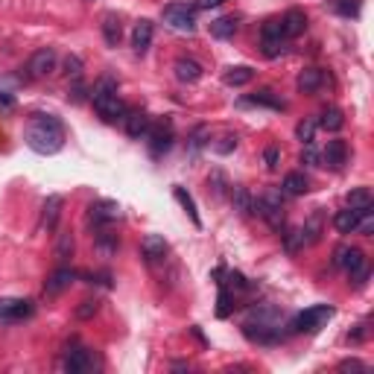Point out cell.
Segmentation results:
<instances>
[{
    "mask_svg": "<svg viewBox=\"0 0 374 374\" xmlns=\"http://www.w3.org/2000/svg\"><path fill=\"white\" fill-rule=\"evenodd\" d=\"M27 146L39 155H56L65 146V126L56 115H32L27 123Z\"/></svg>",
    "mask_w": 374,
    "mask_h": 374,
    "instance_id": "obj_1",
    "label": "cell"
},
{
    "mask_svg": "<svg viewBox=\"0 0 374 374\" xmlns=\"http://www.w3.org/2000/svg\"><path fill=\"white\" fill-rule=\"evenodd\" d=\"M91 103H94V111L106 123H117V120H123V115H126V106H123V99L117 94V85L111 79H103L99 85H94Z\"/></svg>",
    "mask_w": 374,
    "mask_h": 374,
    "instance_id": "obj_2",
    "label": "cell"
},
{
    "mask_svg": "<svg viewBox=\"0 0 374 374\" xmlns=\"http://www.w3.org/2000/svg\"><path fill=\"white\" fill-rule=\"evenodd\" d=\"M252 210L269 222V228H275V231L284 228V196L278 190H269V193H264L260 199H255Z\"/></svg>",
    "mask_w": 374,
    "mask_h": 374,
    "instance_id": "obj_3",
    "label": "cell"
},
{
    "mask_svg": "<svg viewBox=\"0 0 374 374\" xmlns=\"http://www.w3.org/2000/svg\"><path fill=\"white\" fill-rule=\"evenodd\" d=\"M328 319H333V307L331 304H316V307L302 310V313L290 322V328L295 333H316Z\"/></svg>",
    "mask_w": 374,
    "mask_h": 374,
    "instance_id": "obj_4",
    "label": "cell"
},
{
    "mask_svg": "<svg viewBox=\"0 0 374 374\" xmlns=\"http://www.w3.org/2000/svg\"><path fill=\"white\" fill-rule=\"evenodd\" d=\"M164 23L170 30H176V32H184V35H193L196 32V15H193V9L187 6V3H173L164 9Z\"/></svg>",
    "mask_w": 374,
    "mask_h": 374,
    "instance_id": "obj_5",
    "label": "cell"
},
{
    "mask_svg": "<svg viewBox=\"0 0 374 374\" xmlns=\"http://www.w3.org/2000/svg\"><path fill=\"white\" fill-rule=\"evenodd\" d=\"M149 152H152V158H161L167 152V149L173 146V123L170 120H164V123H158V126H149Z\"/></svg>",
    "mask_w": 374,
    "mask_h": 374,
    "instance_id": "obj_6",
    "label": "cell"
},
{
    "mask_svg": "<svg viewBox=\"0 0 374 374\" xmlns=\"http://www.w3.org/2000/svg\"><path fill=\"white\" fill-rule=\"evenodd\" d=\"M32 316V302H23V298H0V325H12V322H21Z\"/></svg>",
    "mask_w": 374,
    "mask_h": 374,
    "instance_id": "obj_7",
    "label": "cell"
},
{
    "mask_svg": "<svg viewBox=\"0 0 374 374\" xmlns=\"http://www.w3.org/2000/svg\"><path fill=\"white\" fill-rule=\"evenodd\" d=\"M56 65H59V56H56V50L44 47V50H39V53H32V59H30L27 70H30V77L41 79V77H50V73L56 70Z\"/></svg>",
    "mask_w": 374,
    "mask_h": 374,
    "instance_id": "obj_8",
    "label": "cell"
},
{
    "mask_svg": "<svg viewBox=\"0 0 374 374\" xmlns=\"http://www.w3.org/2000/svg\"><path fill=\"white\" fill-rule=\"evenodd\" d=\"M333 264L342 266L348 275H351V272H357L363 264H368V260H366V255H363V248H357V246H339V248L333 252Z\"/></svg>",
    "mask_w": 374,
    "mask_h": 374,
    "instance_id": "obj_9",
    "label": "cell"
},
{
    "mask_svg": "<svg viewBox=\"0 0 374 374\" xmlns=\"http://www.w3.org/2000/svg\"><path fill=\"white\" fill-rule=\"evenodd\" d=\"M123 126H126V135L129 138H144L152 126V117L146 115L144 108H126V115H123Z\"/></svg>",
    "mask_w": 374,
    "mask_h": 374,
    "instance_id": "obj_10",
    "label": "cell"
},
{
    "mask_svg": "<svg viewBox=\"0 0 374 374\" xmlns=\"http://www.w3.org/2000/svg\"><path fill=\"white\" fill-rule=\"evenodd\" d=\"M117 217H120V205L117 202H108V199H103V202L88 205V222H91V226L106 228L108 222H115Z\"/></svg>",
    "mask_w": 374,
    "mask_h": 374,
    "instance_id": "obj_11",
    "label": "cell"
},
{
    "mask_svg": "<svg viewBox=\"0 0 374 374\" xmlns=\"http://www.w3.org/2000/svg\"><path fill=\"white\" fill-rule=\"evenodd\" d=\"M73 281H77V272L68 269V266H61V269H56L53 275L44 281V295H61Z\"/></svg>",
    "mask_w": 374,
    "mask_h": 374,
    "instance_id": "obj_12",
    "label": "cell"
},
{
    "mask_svg": "<svg viewBox=\"0 0 374 374\" xmlns=\"http://www.w3.org/2000/svg\"><path fill=\"white\" fill-rule=\"evenodd\" d=\"M322 161H325V167H331V170H342L345 161H348V146H345V141H339V138L328 141L325 152H322Z\"/></svg>",
    "mask_w": 374,
    "mask_h": 374,
    "instance_id": "obj_13",
    "label": "cell"
},
{
    "mask_svg": "<svg viewBox=\"0 0 374 374\" xmlns=\"http://www.w3.org/2000/svg\"><path fill=\"white\" fill-rule=\"evenodd\" d=\"M65 371L70 374H85V371H91V354H88V348H70V351L65 354Z\"/></svg>",
    "mask_w": 374,
    "mask_h": 374,
    "instance_id": "obj_14",
    "label": "cell"
},
{
    "mask_svg": "<svg viewBox=\"0 0 374 374\" xmlns=\"http://www.w3.org/2000/svg\"><path fill=\"white\" fill-rule=\"evenodd\" d=\"M152 32H155V27H152V21H138L135 23V30H132V47H135V53L138 56H144L146 50H149V44H152Z\"/></svg>",
    "mask_w": 374,
    "mask_h": 374,
    "instance_id": "obj_15",
    "label": "cell"
},
{
    "mask_svg": "<svg viewBox=\"0 0 374 374\" xmlns=\"http://www.w3.org/2000/svg\"><path fill=\"white\" fill-rule=\"evenodd\" d=\"M281 27H284V39H298L307 30V15L302 9H290L281 18Z\"/></svg>",
    "mask_w": 374,
    "mask_h": 374,
    "instance_id": "obj_16",
    "label": "cell"
},
{
    "mask_svg": "<svg viewBox=\"0 0 374 374\" xmlns=\"http://www.w3.org/2000/svg\"><path fill=\"white\" fill-rule=\"evenodd\" d=\"M366 210V208H363ZM363 210L360 208H345L339 210V214L333 217V226L339 234H357V226H360V219H363Z\"/></svg>",
    "mask_w": 374,
    "mask_h": 374,
    "instance_id": "obj_17",
    "label": "cell"
},
{
    "mask_svg": "<svg viewBox=\"0 0 374 374\" xmlns=\"http://www.w3.org/2000/svg\"><path fill=\"white\" fill-rule=\"evenodd\" d=\"M322 82H325V73H322L319 68H304L295 79V88L302 94H316L322 88Z\"/></svg>",
    "mask_w": 374,
    "mask_h": 374,
    "instance_id": "obj_18",
    "label": "cell"
},
{
    "mask_svg": "<svg viewBox=\"0 0 374 374\" xmlns=\"http://www.w3.org/2000/svg\"><path fill=\"white\" fill-rule=\"evenodd\" d=\"M141 255L149 260V264H155V260H161L167 255V240L158 234H146L141 240Z\"/></svg>",
    "mask_w": 374,
    "mask_h": 374,
    "instance_id": "obj_19",
    "label": "cell"
},
{
    "mask_svg": "<svg viewBox=\"0 0 374 374\" xmlns=\"http://www.w3.org/2000/svg\"><path fill=\"white\" fill-rule=\"evenodd\" d=\"M61 205H65V199H61V196H56V193L47 196V202L41 208V228H47V231L56 228V222L61 217Z\"/></svg>",
    "mask_w": 374,
    "mask_h": 374,
    "instance_id": "obj_20",
    "label": "cell"
},
{
    "mask_svg": "<svg viewBox=\"0 0 374 374\" xmlns=\"http://www.w3.org/2000/svg\"><path fill=\"white\" fill-rule=\"evenodd\" d=\"M316 126H322L325 132H339V129L345 126V115H342V108H336V106H325V108L319 111Z\"/></svg>",
    "mask_w": 374,
    "mask_h": 374,
    "instance_id": "obj_21",
    "label": "cell"
},
{
    "mask_svg": "<svg viewBox=\"0 0 374 374\" xmlns=\"http://www.w3.org/2000/svg\"><path fill=\"white\" fill-rule=\"evenodd\" d=\"M173 70H176L179 82H199V79H202V65L193 61V59H176Z\"/></svg>",
    "mask_w": 374,
    "mask_h": 374,
    "instance_id": "obj_22",
    "label": "cell"
},
{
    "mask_svg": "<svg viewBox=\"0 0 374 374\" xmlns=\"http://www.w3.org/2000/svg\"><path fill=\"white\" fill-rule=\"evenodd\" d=\"M237 27H240V21L234 15H222L217 21H210V35H214V39H234Z\"/></svg>",
    "mask_w": 374,
    "mask_h": 374,
    "instance_id": "obj_23",
    "label": "cell"
},
{
    "mask_svg": "<svg viewBox=\"0 0 374 374\" xmlns=\"http://www.w3.org/2000/svg\"><path fill=\"white\" fill-rule=\"evenodd\" d=\"M252 79H255V70H252V68H246V65H240V68H228V70H226V77H222V82L231 85V88H243V85H248Z\"/></svg>",
    "mask_w": 374,
    "mask_h": 374,
    "instance_id": "obj_24",
    "label": "cell"
},
{
    "mask_svg": "<svg viewBox=\"0 0 374 374\" xmlns=\"http://www.w3.org/2000/svg\"><path fill=\"white\" fill-rule=\"evenodd\" d=\"M120 35H123L120 18H117V15H106V18H103V39H106V44H108V47H117V44H120Z\"/></svg>",
    "mask_w": 374,
    "mask_h": 374,
    "instance_id": "obj_25",
    "label": "cell"
},
{
    "mask_svg": "<svg viewBox=\"0 0 374 374\" xmlns=\"http://www.w3.org/2000/svg\"><path fill=\"white\" fill-rule=\"evenodd\" d=\"M281 193H286V196H304L307 193V176H302V173H290V176L284 179Z\"/></svg>",
    "mask_w": 374,
    "mask_h": 374,
    "instance_id": "obj_26",
    "label": "cell"
},
{
    "mask_svg": "<svg viewBox=\"0 0 374 374\" xmlns=\"http://www.w3.org/2000/svg\"><path fill=\"white\" fill-rule=\"evenodd\" d=\"M173 196H176V202L187 210V217L193 219V226H202V219H199V210H196V202L190 199V193H187L184 187H176V190H173Z\"/></svg>",
    "mask_w": 374,
    "mask_h": 374,
    "instance_id": "obj_27",
    "label": "cell"
},
{
    "mask_svg": "<svg viewBox=\"0 0 374 374\" xmlns=\"http://www.w3.org/2000/svg\"><path fill=\"white\" fill-rule=\"evenodd\" d=\"M260 41H286L284 39V27H281V18H269L260 30Z\"/></svg>",
    "mask_w": 374,
    "mask_h": 374,
    "instance_id": "obj_28",
    "label": "cell"
},
{
    "mask_svg": "<svg viewBox=\"0 0 374 374\" xmlns=\"http://www.w3.org/2000/svg\"><path fill=\"white\" fill-rule=\"evenodd\" d=\"M302 237H304V246H313L319 237H322V217H310L304 226H302Z\"/></svg>",
    "mask_w": 374,
    "mask_h": 374,
    "instance_id": "obj_29",
    "label": "cell"
},
{
    "mask_svg": "<svg viewBox=\"0 0 374 374\" xmlns=\"http://www.w3.org/2000/svg\"><path fill=\"white\" fill-rule=\"evenodd\" d=\"M368 205H374V196H371L368 187H357V190L348 193V208H360V210H363Z\"/></svg>",
    "mask_w": 374,
    "mask_h": 374,
    "instance_id": "obj_30",
    "label": "cell"
},
{
    "mask_svg": "<svg viewBox=\"0 0 374 374\" xmlns=\"http://www.w3.org/2000/svg\"><path fill=\"white\" fill-rule=\"evenodd\" d=\"M363 9V0H333V12L342 18H357Z\"/></svg>",
    "mask_w": 374,
    "mask_h": 374,
    "instance_id": "obj_31",
    "label": "cell"
},
{
    "mask_svg": "<svg viewBox=\"0 0 374 374\" xmlns=\"http://www.w3.org/2000/svg\"><path fill=\"white\" fill-rule=\"evenodd\" d=\"M56 257L61 260V264L73 257V234H70V231H61V234H59V243H56Z\"/></svg>",
    "mask_w": 374,
    "mask_h": 374,
    "instance_id": "obj_32",
    "label": "cell"
},
{
    "mask_svg": "<svg viewBox=\"0 0 374 374\" xmlns=\"http://www.w3.org/2000/svg\"><path fill=\"white\" fill-rule=\"evenodd\" d=\"M234 208L237 210H240V214L246 217V214H252V205H255V199L252 196H248V190H246V187H234Z\"/></svg>",
    "mask_w": 374,
    "mask_h": 374,
    "instance_id": "obj_33",
    "label": "cell"
},
{
    "mask_svg": "<svg viewBox=\"0 0 374 374\" xmlns=\"http://www.w3.org/2000/svg\"><path fill=\"white\" fill-rule=\"evenodd\" d=\"M248 103H255V106H269V108H284V103L275 97V91H269V88L257 91L255 97H248Z\"/></svg>",
    "mask_w": 374,
    "mask_h": 374,
    "instance_id": "obj_34",
    "label": "cell"
},
{
    "mask_svg": "<svg viewBox=\"0 0 374 374\" xmlns=\"http://www.w3.org/2000/svg\"><path fill=\"white\" fill-rule=\"evenodd\" d=\"M313 135H316V120H310V117H304L302 123L295 126V138L302 141L304 146L307 144H313Z\"/></svg>",
    "mask_w": 374,
    "mask_h": 374,
    "instance_id": "obj_35",
    "label": "cell"
},
{
    "mask_svg": "<svg viewBox=\"0 0 374 374\" xmlns=\"http://www.w3.org/2000/svg\"><path fill=\"white\" fill-rule=\"evenodd\" d=\"M284 248L290 255H295L298 248H304V237H302V228H293L290 234H284Z\"/></svg>",
    "mask_w": 374,
    "mask_h": 374,
    "instance_id": "obj_36",
    "label": "cell"
},
{
    "mask_svg": "<svg viewBox=\"0 0 374 374\" xmlns=\"http://www.w3.org/2000/svg\"><path fill=\"white\" fill-rule=\"evenodd\" d=\"M97 310H99V302H97V298H85V302H79V307H77V319L88 322V319L97 316Z\"/></svg>",
    "mask_w": 374,
    "mask_h": 374,
    "instance_id": "obj_37",
    "label": "cell"
},
{
    "mask_svg": "<svg viewBox=\"0 0 374 374\" xmlns=\"http://www.w3.org/2000/svg\"><path fill=\"white\" fill-rule=\"evenodd\" d=\"M97 246L103 248L106 255L117 252V246H120V243H117V234H111V231H99V234H97Z\"/></svg>",
    "mask_w": 374,
    "mask_h": 374,
    "instance_id": "obj_38",
    "label": "cell"
},
{
    "mask_svg": "<svg viewBox=\"0 0 374 374\" xmlns=\"http://www.w3.org/2000/svg\"><path fill=\"white\" fill-rule=\"evenodd\" d=\"M217 304H219V307H217V316L226 319V316L231 313V307H234V304H231V293L226 290V286H219V302H217Z\"/></svg>",
    "mask_w": 374,
    "mask_h": 374,
    "instance_id": "obj_39",
    "label": "cell"
},
{
    "mask_svg": "<svg viewBox=\"0 0 374 374\" xmlns=\"http://www.w3.org/2000/svg\"><path fill=\"white\" fill-rule=\"evenodd\" d=\"M65 73H68V77H73V79H79L82 77V59L79 56H68L65 59Z\"/></svg>",
    "mask_w": 374,
    "mask_h": 374,
    "instance_id": "obj_40",
    "label": "cell"
},
{
    "mask_svg": "<svg viewBox=\"0 0 374 374\" xmlns=\"http://www.w3.org/2000/svg\"><path fill=\"white\" fill-rule=\"evenodd\" d=\"M264 161H266V170H278V164H281V149H278V146H266Z\"/></svg>",
    "mask_w": 374,
    "mask_h": 374,
    "instance_id": "obj_41",
    "label": "cell"
},
{
    "mask_svg": "<svg viewBox=\"0 0 374 374\" xmlns=\"http://www.w3.org/2000/svg\"><path fill=\"white\" fill-rule=\"evenodd\" d=\"M214 149L219 155H228V152H234L237 149V135H226V138H222L219 144H214Z\"/></svg>",
    "mask_w": 374,
    "mask_h": 374,
    "instance_id": "obj_42",
    "label": "cell"
},
{
    "mask_svg": "<svg viewBox=\"0 0 374 374\" xmlns=\"http://www.w3.org/2000/svg\"><path fill=\"white\" fill-rule=\"evenodd\" d=\"M319 161H322V155L313 149V144H307V149L302 152V164H310V167H319Z\"/></svg>",
    "mask_w": 374,
    "mask_h": 374,
    "instance_id": "obj_43",
    "label": "cell"
},
{
    "mask_svg": "<svg viewBox=\"0 0 374 374\" xmlns=\"http://www.w3.org/2000/svg\"><path fill=\"white\" fill-rule=\"evenodd\" d=\"M284 53V41H264V56L266 59H278Z\"/></svg>",
    "mask_w": 374,
    "mask_h": 374,
    "instance_id": "obj_44",
    "label": "cell"
},
{
    "mask_svg": "<svg viewBox=\"0 0 374 374\" xmlns=\"http://www.w3.org/2000/svg\"><path fill=\"white\" fill-rule=\"evenodd\" d=\"M205 138H208V129H205V126H199V129L190 135V146H193V152H196V149H202V146H205Z\"/></svg>",
    "mask_w": 374,
    "mask_h": 374,
    "instance_id": "obj_45",
    "label": "cell"
},
{
    "mask_svg": "<svg viewBox=\"0 0 374 374\" xmlns=\"http://www.w3.org/2000/svg\"><path fill=\"white\" fill-rule=\"evenodd\" d=\"M368 275H371V269H368V264H363V266H360L357 272H351V281H354L357 286H363V284L368 281Z\"/></svg>",
    "mask_w": 374,
    "mask_h": 374,
    "instance_id": "obj_46",
    "label": "cell"
},
{
    "mask_svg": "<svg viewBox=\"0 0 374 374\" xmlns=\"http://www.w3.org/2000/svg\"><path fill=\"white\" fill-rule=\"evenodd\" d=\"M339 371H366V363H360V360H342Z\"/></svg>",
    "mask_w": 374,
    "mask_h": 374,
    "instance_id": "obj_47",
    "label": "cell"
},
{
    "mask_svg": "<svg viewBox=\"0 0 374 374\" xmlns=\"http://www.w3.org/2000/svg\"><path fill=\"white\" fill-rule=\"evenodd\" d=\"M70 99L73 103H79V99H85V85L79 79H73V88H70Z\"/></svg>",
    "mask_w": 374,
    "mask_h": 374,
    "instance_id": "obj_48",
    "label": "cell"
},
{
    "mask_svg": "<svg viewBox=\"0 0 374 374\" xmlns=\"http://www.w3.org/2000/svg\"><path fill=\"white\" fill-rule=\"evenodd\" d=\"M366 336H368V325H366V322H363V325H360V328H357L354 333H348V339H351V342H363Z\"/></svg>",
    "mask_w": 374,
    "mask_h": 374,
    "instance_id": "obj_49",
    "label": "cell"
},
{
    "mask_svg": "<svg viewBox=\"0 0 374 374\" xmlns=\"http://www.w3.org/2000/svg\"><path fill=\"white\" fill-rule=\"evenodd\" d=\"M219 3H226V0H196V9H217Z\"/></svg>",
    "mask_w": 374,
    "mask_h": 374,
    "instance_id": "obj_50",
    "label": "cell"
},
{
    "mask_svg": "<svg viewBox=\"0 0 374 374\" xmlns=\"http://www.w3.org/2000/svg\"><path fill=\"white\" fill-rule=\"evenodd\" d=\"M0 106H3V108H12V106H15V99H12L9 94H0Z\"/></svg>",
    "mask_w": 374,
    "mask_h": 374,
    "instance_id": "obj_51",
    "label": "cell"
}]
</instances>
